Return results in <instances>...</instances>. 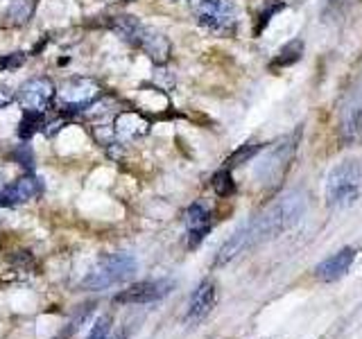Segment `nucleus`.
Segmentation results:
<instances>
[{
  "instance_id": "nucleus-1",
  "label": "nucleus",
  "mask_w": 362,
  "mask_h": 339,
  "mask_svg": "<svg viewBox=\"0 0 362 339\" xmlns=\"http://www.w3.org/2000/svg\"><path fill=\"white\" fill-rule=\"evenodd\" d=\"M303 213H305V197L299 190H292V192H288V195L279 197L274 203H269L258 218L243 224L240 229H238L229 240L220 246L213 267L229 265L231 260L243 256L252 246L290 231L294 224H299Z\"/></svg>"
},
{
  "instance_id": "nucleus-2",
  "label": "nucleus",
  "mask_w": 362,
  "mask_h": 339,
  "mask_svg": "<svg viewBox=\"0 0 362 339\" xmlns=\"http://www.w3.org/2000/svg\"><path fill=\"white\" fill-rule=\"evenodd\" d=\"M362 167L358 161L337 163L326 177L324 199L331 208H349L360 197Z\"/></svg>"
},
{
  "instance_id": "nucleus-3",
  "label": "nucleus",
  "mask_w": 362,
  "mask_h": 339,
  "mask_svg": "<svg viewBox=\"0 0 362 339\" xmlns=\"http://www.w3.org/2000/svg\"><path fill=\"white\" fill-rule=\"evenodd\" d=\"M136 274V260L127 254H111L105 256L100 263L88 271V276L82 280V287L98 292L107 290L111 285L127 282Z\"/></svg>"
},
{
  "instance_id": "nucleus-4",
  "label": "nucleus",
  "mask_w": 362,
  "mask_h": 339,
  "mask_svg": "<svg viewBox=\"0 0 362 339\" xmlns=\"http://www.w3.org/2000/svg\"><path fill=\"white\" fill-rule=\"evenodd\" d=\"M197 23L215 34H231L235 30L238 14L231 0H190Z\"/></svg>"
},
{
  "instance_id": "nucleus-5",
  "label": "nucleus",
  "mask_w": 362,
  "mask_h": 339,
  "mask_svg": "<svg viewBox=\"0 0 362 339\" xmlns=\"http://www.w3.org/2000/svg\"><path fill=\"white\" fill-rule=\"evenodd\" d=\"M100 95H102V86L98 79L73 77V79H66L54 97L59 100V107L64 111L75 113V111H84L86 107H90Z\"/></svg>"
},
{
  "instance_id": "nucleus-6",
  "label": "nucleus",
  "mask_w": 362,
  "mask_h": 339,
  "mask_svg": "<svg viewBox=\"0 0 362 339\" xmlns=\"http://www.w3.org/2000/svg\"><path fill=\"white\" fill-rule=\"evenodd\" d=\"M57 95V86L50 77H32L18 88L16 100L25 113H45Z\"/></svg>"
},
{
  "instance_id": "nucleus-7",
  "label": "nucleus",
  "mask_w": 362,
  "mask_h": 339,
  "mask_svg": "<svg viewBox=\"0 0 362 339\" xmlns=\"http://www.w3.org/2000/svg\"><path fill=\"white\" fill-rule=\"evenodd\" d=\"M173 290H175V282L170 278L143 280V282H136V285L116 294V297H113V303L116 305H145V303H154V301L165 299Z\"/></svg>"
},
{
  "instance_id": "nucleus-8",
  "label": "nucleus",
  "mask_w": 362,
  "mask_h": 339,
  "mask_svg": "<svg viewBox=\"0 0 362 339\" xmlns=\"http://www.w3.org/2000/svg\"><path fill=\"white\" fill-rule=\"evenodd\" d=\"M356 263V249L342 246L339 251L324 258L320 265L315 267V278L320 282H335L349 274V269Z\"/></svg>"
},
{
  "instance_id": "nucleus-9",
  "label": "nucleus",
  "mask_w": 362,
  "mask_h": 339,
  "mask_svg": "<svg viewBox=\"0 0 362 339\" xmlns=\"http://www.w3.org/2000/svg\"><path fill=\"white\" fill-rule=\"evenodd\" d=\"M129 43H134L136 48H141L156 64H165L168 56H170V41L163 37L161 32L147 28V25H143V23L139 25V30L134 32V37H132Z\"/></svg>"
},
{
  "instance_id": "nucleus-10",
  "label": "nucleus",
  "mask_w": 362,
  "mask_h": 339,
  "mask_svg": "<svg viewBox=\"0 0 362 339\" xmlns=\"http://www.w3.org/2000/svg\"><path fill=\"white\" fill-rule=\"evenodd\" d=\"M339 138L344 145L362 143V93L349 100L342 116H339Z\"/></svg>"
},
{
  "instance_id": "nucleus-11",
  "label": "nucleus",
  "mask_w": 362,
  "mask_h": 339,
  "mask_svg": "<svg viewBox=\"0 0 362 339\" xmlns=\"http://www.w3.org/2000/svg\"><path fill=\"white\" fill-rule=\"evenodd\" d=\"M215 301H218V287H215L213 280H202L197 290L192 292L190 303H188V314L186 321L190 323H199L211 314V310L215 308Z\"/></svg>"
},
{
  "instance_id": "nucleus-12",
  "label": "nucleus",
  "mask_w": 362,
  "mask_h": 339,
  "mask_svg": "<svg viewBox=\"0 0 362 339\" xmlns=\"http://www.w3.org/2000/svg\"><path fill=\"white\" fill-rule=\"evenodd\" d=\"M297 141L294 138H286L281 145H276L274 150H272L269 158L263 163V167L258 170V174L265 179V184H272L274 179H281L283 174L288 172V165L292 161V154L297 150Z\"/></svg>"
},
{
  "instance_id": "nucleus-13",
  "label": "nucleus",
  "mask_w": 362,
  "mask_h": 339,
  "mask_svg": "<svg viewBox=\"0 0 362 339\" xmlns=\"http://www.w3.org/2000/svg\"><path fill=\"white\" fill-rule=\"evenodd\" d=\"M150 131V120L139 111H120L113 120V136L120 141H139Z\"/></svg>"
},
{
  "instance_id": "nucleus-14",
  "label": "nucleus",
  "mask_w": 362,
  "mask_h": 339,
  "mask_svg": "<svg viewBox=\"0 0 362 339\" xmlns=\"http://www.w3.org/2000/svg\"><path fill=\"white\" fill-rule=\"evenodd\" d=\"M41 192H43V186L37 177H32V174L21 177L14 186H9L7 190L0 192V206H16V203L41 197Z\"/></svg>"
},
{
  "instance_id": "nucleus-15",
  "label": "nucleus",
  "mask_w": 362,
  "mask_h": 339,
  "mask_svg": "<svg viewBox=\"0 0 362 339\" xmlns=\"http://www.w3.org/2000/svg\"><path fill=\"white\" fill-rule=\"evenodd\" d=\"M186 226H188V246L195 249L199 246V242L209 235L211 231V215L206 210V206L202 203H192V206L186 210Z\"/></svg>"
},
{
  "instance_id": "nucleus-16",
  "label": "nucleus",
  "mask_w": 362,
  "mask_h": 339,
  "mask_svg": "<svg viewBox=\"0 0 362 339\" xmlns=\"http://www.w3.org/2000/svg\"><path fill=\"white\" fill-rule=\"evenodd\" d=\"M303 54V41L301 39H292L290 43H286L283 48L274 54V59L269 61L272 71H283V68L294 66Z\"/></svg>"
},
{
  "instance_id": "nucleus-17",
  "label": "nucleus",
  "mask_w": 362,
  "mask_h": 339,
  "mask_svg": "<svg viewBox=\"0 0 362 339\" xmlns=\"http://www.w3.org/2000/svg\"><path fill=\"white\" fill-rule=\"evenodd\" d=\"M32 14H34V0H11L5 11V18L11 25H25L32 18Z\"/></svg>"
},
{
  "instance_id": "nucleus-18",
  "label": "nucleus",
  "mask_w": 362,
  "mask_h": 339,
  "mask_svg": "<svg viewBox=\"0 0 362 339\" xmlns=\"http://www.w3.org/2000/svg\"><path fill=\"white\" fill-rule=\"evenodd\" d=\"M263 150V145H258V143H245L240 145V150L233 152L229 158H226V170H231V167H238V165H243L247 161H252V158Z\"/></svg>"
},
{
  "instance_id": "nucleus-19",
  "label": "nucleus",
  "mask_w": 362,
  "mask_h": 339,
  "mask_svg": "<svg viewBox=\"0 0 362 339\" xmlns=\"http://www.w3.org/2000/svg\"><path fill=\"white\" fill-rule=\"evenodd\" d=\"M213 190L218 192L220 197H231L235 192V184H233V177H231V170H220L218 174L213 177Z\"/></svg>"
},
{
  "instance_id": "nucleus-20",
  "label": "nucleus",
  "mask_w": 362,
  "mask_h": 339,
  "mask_svg": "<svg viewBox=\"0 0 362 339\" xmlns=\"http://www.w3.org/2000/svg\"><path fill=\"white\" fill-rule=\"evenodd\" d=\"M43 113H25L23 116V120H21V129H18V136L23 141H28V138H32L34 133H37V129L39 127H43Z\"/></svg>"
},
{
  "instance_id": "nucleus-21",
  "label": "nucleus",
  "mask_w": 362,
  "mask_h": 339,
  "mask_svg": "<svg viewBox=\"0 0 362 339\" xmlns=\"http://www.w3.org/2000/svg\"><path fill=\"white\" fill-rule=\"evenodd\" d=\"M351 3H354V0H324V9H322L324 20H335L342 14H346Z\"/></svg>"
},
{
  "instance_id": "nucleus-22",
  "label": "nucleus",
  "mask_w": 362,
  "mask_h": 339,
  "mask_svg": "<svg viewBox=\"0 0 362 339\" xmlns=\"http://www.w3.org/2000/svg\"><path fill=\"white\" fill-rule=\"evenodd\" d=\"M111 333V316H100L95 321V326L90 328V333L86 339H107Z\"/></svg>"
},
{
  "instance_id": "nucleus-23",
  "label": "nucleus",
  "mask_w": 362,
  "mask_h": 339,
  "mask_svg": "<svg viewBox=\"0 0 362 339\" xmlns=\"http://www.w3.org/2000/svg\"><path fill=\"white\" fill-rule=\"evenodd\" d=\"M23 64H25V52H11V54H5V56H0V73L14 71V68H21Z\"/></svg>"
},
{
  "instance_id": "nucleus-24",
  "label": "nucleus",
  "mask_w": 362,
  "mask_h": 339,
  "mask_svg": "<svg viewBox=\"0 0 362 339\" xmlns=\"http://www.w3.org/2000/svg\"><path fill=\"white\" fill-rule=\"evenodd\" d=\"M16 100V93H14V88L7 86V84H0V109H5L9 107L11 102Z\"/></svg>"
},
{
  "instance_id": "nucleus-25",
  "label": "nucleus",
  "mask_w": 362,
  "mask_h": 339,
  "mask_svg": "<svg viewBox=\"0 0 362 339\" xmlns=\"http://www.w3.org/2000/svg\"><path fill=\"white\" fill-rule=\"evenodd\" d=\"M281 7H283V5H281V3H276L274 7H269L267 11H263V16H260V23H258V28H256V34H260V32H263V28H265L267 23H269V18L274 16V14H276V11H279Z\"/></svg>"
},
{
  "instance_id": "nucleus-26",
  "label": "nucleus",
  "mask_w": 362,
  "mask_h": 339,
  "mask_svg": "<svg viewBox=\"0 0 362 339\" xmlns=\"http://www.w3.org/2000/svg\"><path fill=\"white\" fill-rule=\"evenodd\" d=\"M107 339H124V335H120V333H118V335H113V337H107Z\"/></svg>"
},
{
  "instance_id": "nucleus-27",
  "label": "nucleus",
  "mask_w": 362,
  "mask_h": 339,
  "mask_svg": "<svg viewBox=\"0 0 362 339\" xmlns=\"http://www.w3.org/2000/svg\"><path fill=\"white\" fill-rule=\"evenodd\" d=\"M215 339H222V337H215Z\"/></svg>"
}]
</instances>
